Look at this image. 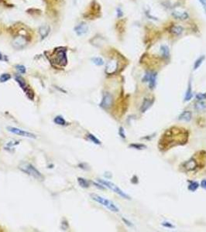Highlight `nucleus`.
<instances>
[{
  "mask_svg": "<svg viewBox=\"0 0 206 232\" xmlns=\"http://www.w3.org/2000/svg\"><path fill=\"white\" fill-rule=\"evenodd\" d=\"M188 183H189V185L187 187V189H189L190 191H191V192H195L196 189H198V187H199V184H198V182L188 181Z\"/></svg>",
  "mask_w": 206,
  "mask_h": 232,
  "instance_id": "aec40b11",
  "label": "nucleus"
},
{
  "mask_svg": "<svg viewBox=\"0 0 206 232\" xmlns=\"http://www.w3.org/2000/svg\"><path fill=\"white\" fill-rule=\"evenodd\" d=\"M161 53H162V55H163V57L168 58L169 55H170V51H169V48L167 47V46L165 45L161 46Z\"/></svg>",
  "mask_w": 206,
  "mask_h": 232,
  "instance_id": "4be33fe9",
  "label": "nucleus"
},
{
  "mask_svg": "<svg viewBox=\"0 0 206 232\" xmlns=\"http://www.w3.org/2000/svg\"><path fill=\"white\" fill-rule=\"evenodd\" d=\"M193 94H192V89H191V82L189 81L188 84V87H187V90L186 91V94H185V102H188L190 101L191 99L192 98Z\"/></svg>",
  "mask_w": 206,
  "mask_h": 232,
  "instance_id": "a211bd4d",
  "label": "nucleus"
},
{
  "mask_svg": "<svg viewBox=\"0 0 206 232\" xmlns=\"http://www.w3.org/2000/svg\"><path fill=\"white\" fill-rule=\"evenodd\" d=\"M123 16V11H122V9H121V8H118L117 9V16L119 17V18H120V17H122Z\"/></svg>",
  "mask_w": 206,
  "mask_h": 232,
  "instance_id": "473e14b6",
  "label": "nucleus"
},
{
  "mask_svg": "<svg viewBox=\"0 0 206 232\" xmlns=\"http://www.w3.org/2000/svg\"><path fill=\"white\" fill-rule=\"evenodd\" d=\"M16 70L19 71L20 74H25L26 73V67L23 66V65H16Z\"/></svg>",
  "mask_w": 206,
  "mask_h": 232,
  "instance_id": "c85d7f7f",
  "label": "nucleus"
},
{
  "mask_svg": "<svg viewBox=\"0 0 206 232\" xmlns=\"http://www.w3.org/2000/svg\"><path fill=\"white\" fill-rule=\"evenodd\" d=\"M75 31L78 36H83L88 31V26L85 23H81L75 28Z\"/></svg>",
  "mask_w": 206,
  "mask_h": 232,
  "instance_id": "9b49d317",
  "label": "nucleus"
},
{
  "mask_svg": "<svg viewBox=\"0 0 206 232\" xmlns=\"http://www.w3.org/2000/svg\"><path fill=\"white\" fill-rule=\"evenodd\" d=\"M87 137H88V139H89L90 141L92 142L95 143V144H96V145L101 144V142H100V140H99V139H97L96 137L94 136V135H92V134H88Z\"/></svg>",
  "mask_w": 206,
  "mask_h": 232,
  "instance_id": "a878e982",
  "label": "nucleus"
},
{
  "mask_svg": "<svg viewBox=\"0 0 206 232\" xmlns=\"http://www.w3.org/2000/svg\"><path fill=\"white\" fill-rule=\"evenodd\" d=\"M129 147L130 148H133V149H135V150H143L144 148H146V146L142 144H131L129 145Z\"/></svg>",
  "mask_w": 206,
  "mask_h": 232,
  "instance_id": "cd10ccee",
  "label": "nucleus"
},
{
  "mask_svg": "<svg viewBox=\"0 0 206 232\" xmlns=\"http://www.w3.org/2000/svg\"><path fill=\"white\" fill-rule=\"evenodd\" d=\"M119 136H120L122 138H123V139H125V138H126V135H125V133H124V129H123V127H120V128H119Z\"/></svg>",
  "mask_w": 206,
  "mask_h": 232,
  "instance_id": "2f4dec72",
  "label": "nucleus"
},
{
  "mask_svg": "<svg viewBox=\"0 0 206 232\" xmlns=\"http://www.w3.org/2000/svg\"><path fill=\"white\" fill-rule=\"evenodd\" d=\"M54 122L55 124L58 125V126H66L67 125V122H66L65 119L62 116H60V115L54 118Z\"/></svg>",
  "mask_w": 206,
  "mask_h": 232,
  "instance_id": "6ab92c4d",
  "label": "nucleus"
},
{
  "mask_svg": "<svg viewBox=\"0 0 206 232\" xmlns=\"http://www.w3.org/2000/svg\"><path fill=\"white\" fill-rule=\"evenodd\" d=\"M98 182L99 183L102 184L104 187H108L109 189H110L111 190H113V192H115V193H117L118 195H119L120 197H122L125 198V199H130V197H129L128 195L126 194V193L123 192V190L119 188V187H117L115 183H113L112 182L108 181V180H104V179H98Z\"/></svg>",
  "mask_w": 206,
  "mask_h": 232,
  "instance_id": "7ed1b4c3",
  "label": "nucleus"
},
{
  "mask_svg": "<svg viewBox=\"0 0 206 232\" xmlns=\"http://www.w3.org/2000/svg\"><path fill=\"white\" fill-rule=\"evenodd\" d=\"M3 60V55L2 53H0V60Z\"/></svg>",
  "mask_w": 206,
  "mask_h": 232,
  "instance_id": "e433bc0d",
  "label": "nucleus"
},
{
  "mask_svg": "<svg viewBox=\"0 0 206 232\" xmlns=\"http://www.w3.org/2000/svg\"><path fill=\"white\" fill-rule=\"evenodd\" d=\"M39 33H40L41 39L43 40V39H45V38L47 37V35L49 34V33H50V27H49L48 26H42V27H40V29H39Z\"/></svg>",
  "mask_w": 206,
  "mask_h": 232,
  "instance_id": "dca6fc26",
  "label": "nucleus"
},
{
  "mask_svg": "<svg viewBox=\"0 0 206 232\" xmlns=\"http://www.w3.org/2000/svg\"><path fill=\"white\" fill-rule=\"evenodd\" d=\"M195 108L198 111H202V110L205 109L206 108V104L202 101H199L197 102L195 105Z\"/></svg>",
  "mask_w": 206,
  "mask_h": 232,
  "instance_id": "5701e85b",
  "label": "nucleus"
},
{
  "mask_svg": "<svg viewBox=\"0 0 206 232\" xmlns=\"http://www.w3.org/2000/svg\"><path fill=\"white\" fill-rule=\"evenodd\" d=\"M204 60H205V56L200 57L199 58H198V60H196V61L195 62V64H194V70H197L198 67H200L202 62L204 61Z\"/></svg>",
  "mask_w": 206,
  "mask_h": 232,
  "instance_id": "393cba45",
  "label": "nucleus"
},
{
  "mask_svg": "<svg viewBox=\"0 0 206 232\" xmlns=\"http://www.w3.org/2000/svg\"><path fill=\"white\" fill-rule=\"evenodd\" d=\"M53 62L58 66H65L67 63L65 51L63 49L57 51L53 59Z\"/></svg>",
  "mask_w": 206,
  "mask_h": 232,
  "instance_id": "20e7f679",
  "label": "nucleus"
},
{
  "mask_svg": "<svg viewBox=\"0 0 206 232\" xmlns=\"http://www.w3.org/2000/svg\"><path fill=\"white\" fill-rule=\"evenodd\" d=\"M185 168L187 170V171H193L195 170L196 167L198 166L197 162L194 159H191L190 160H188L187 162L185 163Z\"/></svg>",
  "mask_w": 206,
  "mask_h": 232,
  "instance_id": "ddd939ff",
  "label": "nucleus"
},
{
  "mask_svg": "<svg viewBox=\"0 0 206 232\" xmlns=\"http://www.w3.org/2000/svg\"><path fill=\"white\" fill-rule=\"evenodd\" d=\"M12 43L16 49H23L27 44V40L23 37L18 36L14 38Z\"/></svg>",
  "mask_w": 206,
  "mask_h": 232,
  "instance_id": "9d476101",
  "label": "nucleus"
},
{
  "mask_svg": "<svg viewBox=\"0 0 206 232\" xmlns=\"http://www.w3.org/2000/svg\"><path fill=\"white\" fill-rule=\"evenodd\" d=\"M19 170L21 171H23V173L27 174V175H29V176H32V177H33L35 179H40V180L43 179V175L40 174V171L38 170H37L33 166L31 165V164H29V163H22L21 165H19Z\"/></svg>",
  "mask_w": 206,
  "mask_h": 232,
  "instance_id": "f257e3e1",
  "label": "nucleus"
},
{
  "mask_svg": "<svg viewBox=\"0 0 206 232\" xmlns=\"http://www.w3.org/2000/svg\"><path fill=\"white\" fill-rule=\"evenodd\" d=\"M91 197L93 200H95L97 203H100L101 205L104 206L105 207H106L109 209L110 211H113V212H115L117 213L119 211V208L115 205V203L112 202L111 200H108L106 198H104L97 194H91Z\"/></svg>",
  "mask_w": 206,
  "mask_h": 232,
  "instance_id": "f03ea898",
  "label": "nucleus"
},
{
  "mask_svg": "<svg viewBox=\"0 0 206 232\" xmlns=\"http://www.w3.org/2000/svg\"><path fill=\"white\" fill-rule=\"evenodd\" d=\"M199 2H200L204 6H206V0H199Z\"/></svg>",
  "mask_w": 206,
  "mask_h": 232,
  "instance_id": "c9c22d12",
  "label": "nucleus"
},
{
  "mask_svg": "<svg viewBox=\"0 0 206 232\" xmlns=\"http://www.w3.org/2000/svg\"><path fill=\"white\" fill-rule=\"evenodd\" d=\"M11 78V75L9 74H3L0 76V82L1 83H5L6 81H8Z\"/></svg>",
  "mask_w": 206,
  "mask_h": 232,
  "instance_id": "bb28decb",
  "label": "nucleus"
},
{
  "mask_svg": "<svg viewBox=\"0 0 206 232\" xmlns=\"http://www.w3.org/2000/svg\"><path fill=\"white\" fill-rule=\"evenodd\" d=\"M7 130H8L9 132L16 134V135H18V136H22V137H26V138H29V139H36V138H37V136H35L34 134L31 133V132H27V131L20 129V128H15V127H10V126H9V127H7Z\"/></svg>",
  "mask_w": 206,
  "mask_h": 232,
  "instance_id": "423d86ee",
  "label": "nucleus"
},
{
  "mask_svg": "<svg viewBox=\"0 0 206 232\" xmlns=\"http://www.w3.org/2000/svg\"><path fill=\"white\" fill-rule=\"evenodd\" d=\"M192 118V113L190 111H185L178 116V120L190 122Z\"/></svg>",
  "mask_w": 206,
  "mask_h": 232,
  "instance_id": "4468645a",
  "label": "nucleus"
},
{
  "mask_svg": "<svg viewBox=\"0 0 206 232\" xmlns=\"http://www.w3.org/2000/svg\"><path fill=\"white\" fill-rule=\"evenodd\" d=\"M172 16L174 18L179 20H186L189 17V15L186 11L183 10H175L172 13Z\"/></svg>",
  "mask_w": 206,
  "mask_h": 232,
  "instance_id": "f8f14e48",
  "label": "nucleus"
},
{
  "mask_svg": "<svg viewBox=\"0 0 206 232\" xmlns=\"http://www.w3.org/2000/svg\"><path fill=\"white\" fill-rule=\"evenodd\" d=\"M153 99H150V98H145L144 101H143V102L142 104V106H141V108H140V111H141V112H145L147 110H148L149 108H150V107H151V105L153 104Z\"/></svg>",
  "mask_w": 206,
  "mask_h": 232,
  "instance_id": "2eb2a0df",
  "label": "nucleus"
},
{
  "mask_svg": "<svg viewBox=\"0 0 206 232\" xmlns=\"http://www.w3.org/2000/svg\"><path fill=\"white\" fill-rule=\"evenodd\" d=\"M201 187H202L203 189H206V179H203V180H201Z\"/></svg>",
  "mask_w": 206,
  "mask_h": 232,
  "instance_id": "72a5a7b5",
  "label": "nucleus"
},
{
  "mask_svg": "<svg viewBox=\"0 0 206 232\" xmlns=\"http://www.w3.org/2000/svg\"><path fill=\"white\" fill-rule=\"evenodd\" d=\"M15 80H16V82L19 84V87L25 91V93L27 94V96L28 97L29 99L33 100L34 94H33V92L28 88V86H27V83H26L24 79H23L22 77H20V76H16V78H15Z\"/></svg>",
  "mask_w": 206,
  "mask_h": 232,
  "instance_id": "39448f33",
  "label": "nucleus"
},
{
  "mask_svg": "<svg viewBox=\"0 0 206 232\" xmlns=\"http://www.w3.org/2000/svg\"><path fill=\"white\" fill-rule=\"evenodd\" d=\"M123 221L124 222H125V224H127V225H129V226H130V227H131V226H133V224H129V223H130V222H129L128 221H127V220H126V219L125 218H123Z\"/></svg>",
  "mask_w": 206,
  "mask_h": 232,
  "instance_id": "f704fd0d",
  "label": "nucleus"
},
{
  "mask_svg": "<svg viewBox=\"0 0 206 232\" xmlns=\"http://www.w3.org/2000/svg\"><path fill=\"white\" fill-rule=\"evenodd\" d=\"M170 31L171 33H173L174 35H176V36H178V35H181L184 31V28L181 26H172Z\"/></svg>",
  "mask_w": 206,
  "mask_h": 232,
  "instance_id": "f3484780",
  "label": "nucleus"
},
{
  "mask_svg": "<svg viewBox=\"0 0 206 232\" xmlns=\"http://www.w3.org/2000/svg\"><path fill=\"white\" fill-rule=\"evenodd\" d=\"M113 102V96H112L109 93H105L104 94L103 98H102V102L100 103V106L102 107V108L108 109V108H109L110 107L112 106Z\"/></svg>",
  "mask_w": 206,
  "mask_h": 232,
  "instance_id": "6e6552de",
  "label": "nucleus"
},
{
  "mask_svg": "<svg viewBox=\"0 0 206 232\" xmlns=\"http://www.w3.org/2000/svg\"><path fill=\"white\" fill-rule=\"evenodd\" d=\"M91 61L93 62V64H95L97 66H102L104 64V60H102V58L96 57H93L91 59Z\"/></svg>",
  "mask_w": 206,
  "mask_h": 232,
  "instance_id": "b1692460",
  "label": "nucleus"
},
{
  "mask_svg": "<svg viewBox=\"0 0 206 232\" xmlns=\"http://www.w3.org/2000/svg\"><path fill=\"white\" fill-rule=\"evenodd\" d=\"M118 69V62L112 59L110 60L106 64V67H105V73L108 74H113Z\"/></svg>",
  "mask_w": 206,
  "mask_h": 232,
  "instance_id": "1a4fd4ad",
  "label": "nucleus"
},
{
  "mask_svg": "<svg viewBox=\"0 0 206 232\" xmlns=\"http://www.w3.org/2000/svg\"><path fill=\"white\" fill-rule=\"evenodd\" d=\"M143 81L149 83L150 88L153 89L156 87V84H157V73L153 72V71L147 72L144 74V77H143Z\"/></svg>",
  "mask_w": 206,
  "mask_h": 232,
  "instance_id": "0eeeda50",
  "label": "nucleus"
},
{
  "mask_svg": "<svg viewBox=\"0 0 206 232\" xmlns=\"http://www.w3.org/2000/svg\"><path fill=\"white\" fill-rule=\"evenodd\" d=\"M196 98L198 101H203L206 99V93H199L196 95Z\"/></svg>",
  "mask_w": 206,
  "mask_h": 232,
  "instance_id": "c756f323",
  "label": "nucleus"
},
{
  "mask_svg": "<svg viewBox=\"0 0 206 232\" xmlns=\"http://www.w3.org/2000/svg\"><path fill=\"white\" fill-rule=\"evenodd\" d=\"M162 225H163V227H167V228H174V226L173 225V224H171V223H170V222H163L162 223Z\"/></svg>",
  "mask_w": 206,
  "mask_h": 232,
  "instance_id": "7c9ffc66",
  "label": "nucleus"
},
{
  "mask_svg": "<svg viewBox=\"0 0 206 232\" xmlns=\"http://www.w3.org/2000/svg\"><path fill=\"white\" fill-rule=\"evenodd\" d=\"M78 184L80 185V187H81L82 188H88L89 186H90L89 182L88 180H86L85 179H84V178H81V177L78 178Z\"/></svg>",
  "mask_w": 206,
  "mask_h": 232,
  "instance_id": "412c9836",
  "label": "nucleus"
}]
</instances>
